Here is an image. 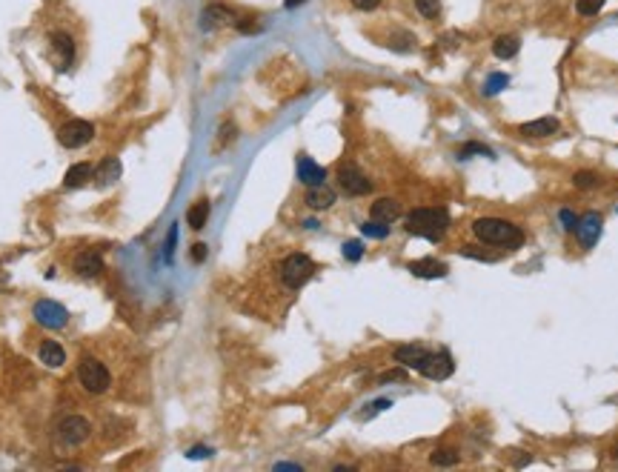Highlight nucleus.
Here are the masks:
<instances>
[{
    "instance_id": "f257e3e1",
    "label": "nucleus",
    "mask_w": 618,
    "mask_h": 472,
    "mask_svg": "<svg viewBox=\"0 0 618 472\" xmlns=\"http://www.w3.org/2000/svg\"><path fill=\"white\" fill-rule=\"evenodd\" d=\"M472 232H475L478 241L493 243V246L518 249V246L524 243V232H521L515 224L504 221V218H478V221L472 224Z\"/></svg>"
},
{
    "instance_id": "f03ea898",
    "label": "nucleus",
    "mask_w": 618,
    "mask_h": 472,
    "mask_svg": "<svg viewBox=\"0 0 618 472\" xmlns=\"http://www.w3.org/2000/svg\"><path fill=\"white\" fill-rule=\"evenodd\" d=\"M404 226H406L409 235H418V238H427V241H441L444 232L450 229V215H447V209L421 207V209H412L406 215Z\"/></svg>"
},
{
    "instance_id": "7ed1b4c3",
    "label": "nucleus",
    "mask_w": 618,
    "mask_h": 472,
    "mask_svg": "<svg viewBox=\"0 0 618 472\" xmlns=\"http://www.w3.org/2000/svg\"><path fill=\"white\" fill-rule=\"evenodd\" d=\"M312 275H315V263H312L309 255L292 252L290 258H284V263H281V281L290 289H301Z\"/></svg>"
},
{
    "instance_id": "20e7f679",
    "label": "nucleus",
    "mask_w": 618,
    "mask_h": 472,
    "mask_svg": "<svg viewBox=\"0 0 618 472\" xmlns=\"http://www.w3.org/2000/svg\"><path fill=\"white\" fill-rule=\"evenodd\" d=\"M78 381H81V386L86 389V392H92V395H101V392H106L109 389V384H112V375H109V369L98 361V358H89V355H84L81 358V364H78Z\"/></svg>"
},
{
    "instance_id": "39448f33",
    "label": "nucleus",
    "mask_w": 618,
    "mask_h": 472,
    "mask_svg": "<svg viewBox=\"0 0 618 472\" xmlns=\"http://www.w3.org/2000/svg\"><path fill=\"white\" fill-rule=\"evenodd\" d=\"M92 134H95V126H92L89 120L75 117V120H69V123L60 126L57 141H60L66 149H78V146H84V144L92 141Z\"/></svg>"
},
{
    "instance_id": "423d86ee",
    "label": "nucleus",
    "mask_w": 618,
    "mask_h": 472,
    "mask_svg": "<svg viewBox=\"0 0 618 472\" xmlns=\"http://www.w3.org/2000/svg\"><path fill=\"white\" fill-rule=\"evenodd\" d=\"M89 432H92V424L84 415H69L57 427V441L66 444V447H78V444H84L89 438Z\"/></svg>"
},
{
    "instance_id": "0eeeda50",
    "label": "nucleus",
    "mask_w": 618,
    "mask_h": 472,
    "mask_svg": "<svg viewBox=\"0 0 618 472\" xmlns=\"http://www.w3.org/2000/svg\"><path fill=\"white\" fill-rule=\"evenodd\" d=\"M338 183H341V189L347 192V195H367V192L372 189L370 178H367L355 163H343V166L338 169Z\"/></svg>"
},
{
    "instance_id": "6e6552de",
    "label": "nucleus",
    "mask_w": 618,
    "mask_h": 472,
    "mask_svg": "<svg viewBox=\"0 0 618 472\" xmlns=\"http://www.w3.org/2000/svg\"><path fill=\"white\" fill-rule=\"evenodd\" d=\"M35 321L40 326H46V329H60V326H66L69 312L57 301H38L35 304Z\"/></svg>"
},
{
    "instance_id": "1a4fd4ad",
    "label": "nucleus",
    "mask_w": 618,
    "mask_h": 472,
    "mask_svg": "<svg viewBox=\"0 0 618 472\" xmlns=\"http://www.w3.org/2000/svg\"><path fill=\"white\" fill-rule=\"evenodd\" d=\"M424 378H433V381H444V378H450L452 375V361H450V355L447 352H430L427 358H424V364H421V369H418Z\"/></svg>"
},
{
    "instance_id": "9d476101",
    "label": "nucleus",
    "mask_w": 618,
    "mask_h": 472,
    "mask_svg": "<svg viewBox=\"0 0 618 472\" xmlns=\"http://www.w3.org/2000/svg\"><path fill=\"white\" fill-rule=\"evenodd\" d=\"M601 215L598 212H587L584 218H578V224H576V235H578V241L584 243V246H593L595 241H598V235H601Z\"/></svg>"
},
{
    "instance_id": "9b49d317",
    "label": "nucleus",
    "mask_w": 618,
    "mask_h": 472,
    "mask_svg": "<svg viewBox=\"0 0 618 472\" xmlns=\"http://www.w3.org/2000/svg\"><path fill=\"white\" fill-rule=\"evenodd\" d=\"M427 355H430V350H424L421 344H404V347L395 350V361L401 367H406V369H421Z\"/></svg>"
},
{
    "instance_id": "f8f14e48",
    "label": "nucleus",
    "mask_w": 618,
    "mask_h": 472,
    "mask_svg": "<svg viewBox=\"0 0 618 472\" xmlns=\"http://www.w3.org/2000/svg\"><path fill=\"white\" fill-rule=\"evenodd\" d=\"M406 269H409V272L416 275V278H444V275H447V263H441V260H435V258L412 260Z\"/></svg>"
},
{
    "instance_id": "ddd939ff",
    "label": "nucleus",
    "mask_w": 618,
    "mask_h": 472,
    "mask_svg": "<svg viewBox=\"0 0 618 472\" xmlns=\"http://www.w3.org/2000/svg\"><path fill=\"white\" fill-rule=\"evenodd\" d=\"M561 129L559 117H538V120H530V123H521L518 132L530 134V138H547V134H556Z\"/></svg>"
},
{
    "instance_id": "4468645a",
    "label": "nucleus",
    "mask_w": 618,
    "mask_h": 472,
    "mask_svg": "<svg viewBox=\"0 0 618 472\" xmlns=\"http://www.w3.org/2000/svg\"><path fill=\"white\" fill-rule=\"evenodd\" d=\"M101 269H103V258L98 252H81L75 258V272L81 278H95V275H101Z\"/></svg>"
},
{
    "instance_id": "2eb2a0df",
    "label": "nucleus",
    "mask_w": 618,
    "mask_h": 472,
    "mask_svg": "<svg viewBox=\"0 0 618 472\" xmlns=\"http://www.w3.org/2000/svg\"><path fill=\"white\" fill-rule=\"evenodd\" d=\"M92 178H95V166L92 163H75V166H69V172L63 178V186L66 189H78V186H86Z\"/></svg>"
},
{
    "instance_id": "dca6fc26",
    "label": "nucleus",
    "mask_w": 618,
    "mask_h": 472,
    "mask_svg": "<svg viewBox=\"0 0 618 472\" xmlns=\"http://www.w3.org/2000/svg\"><path fill=\"white\" fill-rule=\"evenodd\" d=\"M370 215L375 221L392 224L395 218H401V204H398V200H392V197H378L375 204H372V209H370Z\"/></svg>"
},
{
    "instance_id": "f3484780",
    "label": "nucleus",
    "mask_w": 618,
    "mask_h": 472,
    "mask_svg": "<svg viewBox=\"0 0 618 472\" xmlns=\"http://www.w3.org/2000/svg\"><path fill=\"white\" fill-rule=\"evenodd\" d=\"M298 178H301V183H307V186H321L324 178H326V172H324V166H318L312 158H298Z\"/></svg>"
},
{
    "instance_id": "a211bd4d",
    "label": "nucleus",
    "mask_w": 618,
    "mask_h": 472,
    "mask_svg": "<svg viewBox=\"0 0 618 472\" xmlns=\"http://www.w3.org/2000/svg\"><path fill=\"white\" fill-rule=\"evenodd\" d=\"M38 358H40L46 367H52V369L66 364V352H63V347L55 344V341H43L40 350H38Z\"/></svg>"
},
{
    "instance_id": "6ab92c4d",
    "label": "nucleus",
    "mask_w": 618,
    "mask_h": 472,
    "mask_svg": "<svg viewBox=\"0 0 618 472\" xmlns=\"http://www.w3.org/2000/svg\"><path fill=\"white\" fill-rule=\"evenodd\" d=\"M332 200H335V195L329 189H324V183L321 186H309V192H307V207L309 209H329Z\"/></svg>"
},
{
    "instance_id": "aec40b11",
    "label": "nucleus",
    "mask_w": 618,
    "mask_h": 472,
    "mask_svg": "<svg viewBox=\"0 0 618 472\" xmlns=\"http://www.w3.org/2000/svg\"><path fill=\"white\" fill-rule=\"evenodd\" d=\"M518 49H521V40H518L515 35H501V38H496V43H493V52H496V57H501V60L515 57Z\"/></svg>"
},
{
    "instance_id": "412c9836",
    "label": "nucleus",
    "mask_w": 618,
    "mask_h": 472,
    "mask_svg": "<svg viewBox=\"0 0 618 472\" xmlns=\"http://www.w3.org/2000/svg\"><path fill=\"white\" fill-rule=\"evenodd\" d=\"M95 178H98V183L101 186H106V183H115L118 178H120V161L118 158H106L98 169H95Z\"/></svg>"
},
{
    "instance_id": "4be33fe9",
    "label": "nucleus",
    "mask_w": 618,
    "mask_h": 472,
    "mask_svg": "<svg viewBox=\"0 0 618 472\" xmlns=\"http://www.w3.org/2000/svg\"><path fill=\"white\" fill-rule=\"evenodd\" d=\"M203 29H215V26H224V23H232V12L224 9V6H210L203 12Z\"/></svg>"
},
{
    "instance_id": "5701e85b",
    "label": "nucleus",
    "mask_w": 618,
    "mask_h": 472,
    "mask_svg": "<svg viewBox=\"0 0 618 472\" xmlns=\"http://www.w3.org/2000/svg\"><path fill=\"white\" fill-rule=\"evenodd\" d=\"M52 46L60 52V57H63V66H69L75 60V43H72V38L69 35H63V32H55L52 35Z\"/></svg>"
},
{
    "instance_id": "b1692460",
    "label": "nucleus",
    "mask_w": 618,
    "mask_h": 472,
    "mask_svg": "<svg viewBox=\"0 0 618 472\" xmlns=\"http://www.w3.org/2000/svg\"><path fill=\"white\" fill-rule=\"evenodd\" d=\"M206 221H210V200H198V204L186 212V224L192 229H200V226H206Z\"/></svg>"
},
{
    "instance_id": "393cba45",
    "label": "nucleus",
    "mask_w": 618,
    "mask_h": 472,
    "mask_svg": "<svg viewBox=\"0 0 618 472\" xmlns=\"http://www.w3.org/2000/svg\"><path fill=\"white\" fill-rule=\"evenodd\" d=\"M361 232L367 235V238H375V241H381V238H387L389 235V226L384 224V221H367V224H361Z\"/></svg>"
},
{
    "instance_id": "a878e982",
    "label": "nucleus",
    "mask_w": 618,
    "mask_h": 472,
    "mask_svg": "<svg viewBox=\"0 0 618 472\" xmlns=\"http://www.w3.org/2000/svg\"><path fill=\"white\" fill-rule=\"evenodd\" d=\"M601 6H604V0H578V4H576L578 15H584V18H593V15H598V12H601Z\"/></svg>"
},
{
    "instance_id": "bb28decb",
    "label": "nucleus",
    "mask_w": 618,
    "mask_h": 472,
    "mask_svg": "<svg viewBox=\"0 0 618 472\" xmlns=\"http://www.w3.org/2000/svg\"><path fill=\"white\" fill-rule=\"evenodd\" d=\"M507 84H510V78H507L504 72H496V75H490V81H487V89H484V92H487V95H498V92H501Z\"/></svg>"
},
{
    "instance_id": "cd10ccee",
    "label": "nucleus",
    "mask_w": 618,
    "mask_h": 472,
    "mask_svg": "<svg viewBox=\"0 0 618 472\" xmlns=\"http://www.w3.org/2000/svg\"><path fill=\"white\" fill-rule=\"evenodd\" d=\"M433 464L452 466V464H458V452L455 449H438V452H433Z\"/></svg>"
},
{
    "instance_id": "c85d7f7f",
    "label": "nucleus",
    "mask_w": 618,
    "mask_h": 472,
    "mask_svg": "<svg viewBox=\"0 0 618 472\" xmlns=\"http://www.w3.org/2000/svg\"><path fill=\"white\" fill-rule=\"evenodd\" d=\"M416 9H418L424 18H438L441 4H438V0H416Z\"/></svg>"
},
{
    "instance_id": "c756f323",
    "label": "nucleus",
    "mask_w": 618,
    "mask_h": 472,
    "mask_svg": "<svg viewBox=\"0 0 618 472\" xmlns=\"http://www.w3.org/2000/svg\"><path fill=\"white\" fill-rule=\"evenodd\" d=\"M343 258H347V260H361L364 258V243L361 241H347V243H343Z\"/></svg>"
},
{
    "instance_id": "7c9ffc66",
    "label": "nucleus",
    "mask_w": 618,
    "mask_h": 472,
    "mask_svg": "<svg viewBox=\"0 0 618 472\" xmlns=\"http://www.w3.org/2000/svg\"><path fill=\"white\" fill-rule=\"evenodd\" d=\"M573 180H576L578 189H593V186L598 183V175H595V172H578Z\"/></svg>"
},
{
    "instance_id": "2f4dec72",
    "label": "nucleus",
    "mask_w": 618,
    "mask_h": 472,
    "mask_svg": "<svg viewBox=\"0 0 618 472\" xmlns=\"http://www.w3.org/2000/svg\"><path fill=\"white\" fill-rule=\"evenodd\" d=\"M175 243H178V226H172L169 235H166V246H164V258H166V263H172V258H175Z\"/></svg>"
},
{
    "instance_id": "473e14b6",
    "label": "nucleus",
    "mask_w": 618,
    "mask_h": 472,
    "mask_svg": "<svg viewBox=\"0 0 618 472\" xmlns=\"http://www.w3.org/2000/svg\"><path fill=\"white\" fill-rule=\"evenodd\" d=\"M458 155H461V158H469V155H490V149L481 146V144H467V146H461Z\"/></svg>"
},
{
    "instance_id": "72a5a7b5",
    "label": "nucleus",
    "mask_w": 618,
    "mask_h": 472,
    "mask_svg": "<svg viewBox=\"0 0 618 472\" xmlns=\"http://www.w3.org/2000/svg\"><path fill=\"white\" fill-rule=\"evenodd\" d=\"M559 218H561V224H564V229H567V232H576V224H578V218H576L570 209H561V212H559Z\"/></svg>"
},
{
    "instance_id": "f704fd0d",
    "label": "nucleus",
    "mask_w": 618,
    "mask_h": 472,
    "mask_svg": "<svg viewBox=\"0 0 618 472\" xmlns=\"http://www.w3.org/2000/svg\"><path fill=\"white\" fill-rule=\"evenodd\" d=\"M378 4H381V0H353V6L361 9V12H372Z\"/></svg>"
},
{
    "instance_id": "c9c22d12",
    "label": "nucleus",
    "mask_w": 618,
    "mask_h": 472,
    "mask_svg": "<svg viewBox=\"0 0 618 472\" xmlns=\"http://www.w3.org/2000/svg\"><path fill=\"white\" fill-rule=\"evenodd\" d=\"M192 260H195V263L206 260V243H195V246H192Z\"/></svg>"
},
{
    "instance_id": "e433bc0d",
    "label": "nucleus",
    "mask_w": 618,
    "mask_h": 472,
    "mask_svg": "<svg viewBox=\"0 0 618 472\" xmlns=\"http://www.w3.org/2000/svg\"><path fill=\"white\" fill-rule=\"evenodd\" d=\"M404 378H406L404 369H392V372H384V375H381V384H387V381H404Z\"/></svg>"
},
{
    "instance_id": "4c0bfd02",
    "label": "nucleus",
    "mask_w": 618,
    "mask_h": 472,
    "mask_svg": "<svg viewBox=\"0 0 618 472\" xmlns=\"http://www.w3.org/2000/svg\"><path fill=\"white\" fill-rule=\"evenodd\" d=\"M387 407H392V403H389V401H375V403H372V410H370V413H367L364 418H372L375 413H381V410H387Z\"/></svg>"
},
{
    "instance_id": "58836bf2",
    "label": "nucleus",
    "mask_w": 618,
    "mask_h": 472,
    "mask_svg": "<svg viewBox=\"0 0 618 472\" xmlns=\"http://www.w3.org/2000/svg\"><path fill=\"white\" fill-rule=\"evenodd\" d=\"M203 455H210V449H206V447H195V449L189 452V458H203Z\"/></svg>"
},
{
    "instance_id": "ea45409f",
    "label": "nucleus",
    "mask_w": 618,
    "mask_h": 472,
    "mask_svg": "<svg viewBox=\"0 0 618 472\" xmlns=\"http://www.w3.org/2000/svg\"><path fill=\"white\" fill-rule=\"evenodd\" d=\"M275 469H301V466H298V464H278Z\"/></svg>"
},
{
    "instance_id": "a19ab883",
    "label": "nucleus",
    "mask_w": 618,
    "mask_h": 472,
    "mask_svg": "<svg viewBox=\"0 0 618 472\" xmlns=\"http://www.w3.org/2000/svg\"><path fill=\"white\" fill-rule=\"evenodd\" d=\"M298 4H304V0H287V9H295Z\"/></svg>"
},
{
    "instance_id": "79ce46f5",
    "label": "nucleus",
    "mask_w": 618,
    "mask_h": 472,
    "mask_svg": "<svg viewBox=\"0 0 618 472\" xmlns=\"http://www.w3.org/2000/svg\"><path fill=\"white\" fill-rule=\"evenodd\" d=\"M612 458H615V461H618V444H615V449H612Z\"/></svg>"
}]
</instances>
